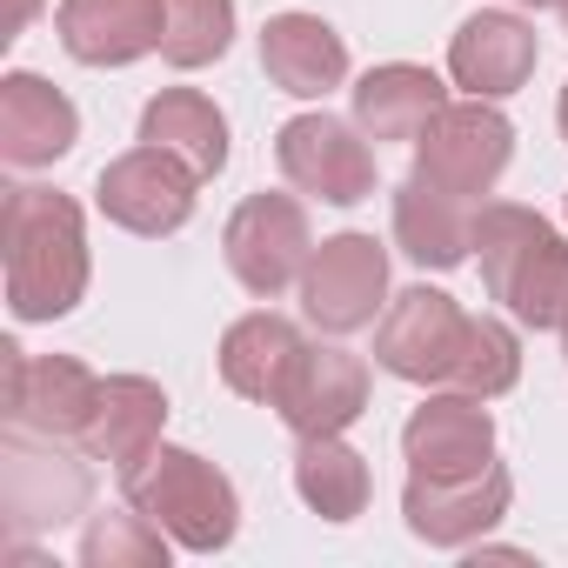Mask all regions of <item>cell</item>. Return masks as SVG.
Instances as JSON below:
<instances>
[{
    "mask_svg": "<svg viewBox=\"0 0 568 568\" xmlns=\"http://www.w3.org/2000/svg\"><path fill=\"white\" fill-rule=\"evenodd\" d=\"M261 68L281 94L295 101H322L348 81V41L322 21V14H274L261 28Z\"/></svg>",
    "mask_w": 568,
    "mask_h": 568,
    "instance_id": "cell-18",
    "label": "cell"
},
{
    "mask_svg": "<svg viewBox=\"0 0 568 568\" xmlns=\"http://www.w3.org/2000/svg\"><path fill=\"white\" fill-rule=\"evenodd\" d=\"M515 501V481L501 462H488L481 475H408L402 488V515L428 548H475Z\"/></svg>",
    "mask_w": 568,
    "mask_h": 568,
    "instance_id": "cell-12",
    "label": "cell"
},
{
    "mask_svg": "<svg viewBox=\"0 0 568 568\" xmlns=\"http://www.w3.org/2000/svg\"><path fill=\"white\" fill-rule=\"evenodd\" d=\"M295 495L322 521H355L368 508L375 481H368V462L342 435H302V448H295Z\"/></svg>",
    "mask_w": 568,
    "mask_h": 568,
    "instance_id": "cell-24",
    "label": "cell"
},
{
    "mask_svg": "<svg viewBox=\"0 0 568 568\" xmlns=\"http://www.w3.org/2000/svg\"><path fill=\"white\" fill-rule=\"evenodd\" d=\"M168 0H61L54 34L81 68H134L161 48Z\"/></svg>",
    "mask_w": 568,
    "mask_h": 568,
    "instance_id": "cell-15",
    "label": "cell"
},
{
    "mask_svg": "<svg viewBox=\"0 0 568 568\" xmlns=\"http://www.w3.org/2000/svg\"><path fill=\"white\" fill-rule=\"evenodd\" d=\"M74 141H81V108L54 81L28 68L0 81V161L8 168H54L61 154H74Z\"/></svg>",
    "mask_w": 568,
    "mask_h": 568,
    "instance_id": "cell-16",
    "label": "cell"
},
{
    "mask_svg": "<svg viewBox=\"0 0 568 568\" xmlns=\"http://www.w3.org/2000/svg\"><path fill=\"white\" fill-rule=\"evenodd\" d=\"M302 348H308V335H302L288 315L254 308V315H241V322L221 335V382H227L241 402L274 408V395H281V382L295 375Z\"/></svg>",
    "mask_w": 568,
    "mask_h": 568,
    "instance_id": "cell-21",
    "label": "cell"
},
{
    "mask_svg": "<svg viewBox=\"0 0 568 568\" xmlns=\"http://www.w3.org/2000/svg\"><path fill=\"white\" fill-rule=\"evenodd\" d=\"M8 355V422L54 435V442H88L94 408H101V375L74 355H28V348H0Z\"/></svg>",
    "mask_w": 568,
    "mask_h": 568,
    "instance_id": "cell-10",
    "label": "cell"
},
{
    "mask_svg": "<svg viewBox=\"0 0 568 568\" xmlns=\"http://www.w3.org/2000/svg\"><path fill=\"white\" fill-rule=\"evenodd\" d=\"M0 261H8L14 322H61L88 295V227L54 187H8L0 201Z\"/></svg>",
    "mask_w": 568,
    "mask_h": 568,
    "instance_id": "cell-1",
    "label": "cell"
},
{
    "mask_svg": "<svg viewBox=\"0 0 568 568\" xmlns=\"http://www.w3.org/2000/svg\"><path fill=\"white\" fill-rule=\"evenodd\" d=\"M88 462H74L68 442H54V435L8 422V435H0V515H8V535L28 541V535H48L74 515H88V495H94Z\"/></svg>",
    "mask_w": 568,
    "mask_h": 568,
    "instance_id": "cell-4",
    "label": "cell"
},
{
    "mask_svg": "<svg viewBox=\"0 0 568 568\" xmlns=\"http://www.w3.org/2000/svg\"><path fill=\"white\" fill-rule=\"evenodd\" d=\"M508 161H515V128H508V114L495 101H475V94L448 101L415 141V174L462 194V201L488 194L508 174Z\"/></svg>",
    "mask_w": 568,
    "mask_h": 568,
    "instance_id": "cell-6",
    "label": "cell"
},
{
    "mask_svg": "<svg viewBox=\"0 0 568 568\" xmlns=\"http://www.w3.org/2000/svg\"><path fill=\"white\" fill-rule=\"evenodd\" d=\"M515 8H555V0H515Z\"/></svg>",
    "mask_w": 568,
    "mask_h": 568,
    "instance_id": "cell-30",
    "label": "cell"
},
{
    "mask_svg": "<svg viewBox=\"0 0 568 568\" xmlns=\"http://www.w3.org/2000/svg\"><path fill=\"white\" fill-rule=\"evenodd\" d=\"M515 382H521V342H515V328L495 322V315H468V335H462V355H455L448 388L495 402V395H508Z\"/></svg>",
    "mask_w": 568,
    "mask_h": 568,
    "instance_id": "cell-25",
    "label": "cell"
},
{
    "mask_svg": "<svg viewBox=\"0 0 568 568\" xmlns=\"http://www.w3.org/2000/svg\"><path fill=\"white\" fill-rule=\"evenodd\" d=\"M141 141L174 154L194 181H214L227 168V114L201 88H161L141 108Z\"/></svg>",
    "mask_w": 568,
    "mask_h": 568,
    "instance_id": "cell-23",
    "label": "cell"
},
{
    "mask_svg": "<svg viewBox=\"0 0 568 568\" xmlns=\"http://www.w3.org/2000/svg\"><path fill=\"white\" fill-rule=\"evenodd\" d=\"M302 308L322 335L375 328L388 308V247L375 234H328L302 267Z\"/></svg>",
    "mask_w": 568,
    "mask_h": 568,
    "instance_id": "cell-7",
    "label": "cell"
},
{
    "mask_svg": "<svg viewBox=\"0 0 568 568\" xmlns=\"http://www.w3.org/2000/svg\"><path fill=\"white\" fill-rule=\"evenodd\" d=\"M555 121H561V141H568V88H561V108H555Z\"/></svg>",
    "mask_w": 568,
    "mask_h": 568,
    "instance_id": "cell-28",
    "label": "cell"
},
{
    "mask_svg": "<svg viewBox=\"0 0 568 568\" xmlns=\"http://www.w3.org/2000/svg\"><path fill=\"white\" fill-rule=\"evenodd\" d=\"M161 428H168V395L161 382L148 375H108L101 382V408H94V428H88V455L108 462L114 475L141 468L154 448H161Z\"/></svg>",
    "mask_w": 568,
    "mask_h": 568,
    "instance_id": "cell-20",
    "label": "cell"
},
{
    "mask_svg": "<svg viewBox=\"0 0 568 568\" xmlns=\"http://www.w3.org/2000/svg\"><path fill=\"white\" fill-rule=\"evenodd\" d=\"M402 455L408 475H481L495 462V415L481 408V395H428L408 422H402Z\"/></svg>",
    "mask_w": 568,
    "mask_h": 568,
    "instance_id": "cell-14",
    "label": "cell"
},
{
    "mask_svg": "<svg viewBox=\"0 0 568 568\" xmlns=\"http://www.w3.org/2000/svg\"><path fill=\"white\" fill-rule=\"evenodd\" d=\"M94 207H101L114 227L161 241V234H181V227L194 221V174H187L174 154H161V148L141 141V148H128L121 161L101 168Z\"/></svg>",
    "mask_w": 568,
    "mask_h": 568,
    "instance_id": "cell-11",
    "label": "cell"
},
{
    "mask_svg": "<svg viewBox=\"0 0 568 568\" xmlns=\"http://www.w3.org/2000/svg\"><path fill=\"white\" fill-rule=\"evenodd\" d=\"M274 161L288 174V187L328 207H355L375 194V148L355 121H335V114H295L274 134Z\"/></svg>",
    "mask_w": 568,
    "mask_h": 568,
    "instance_id": "cell-9",
    "label": "cell"
},
{
    "mask_svg": "<svg viewBox=\"0 0 568 568\" xmlns=\"http://www.w3.org/2000/svg\"><path fill=\"white\" fill-rule=\"evenodd\" d=\"M28 14H34V0H14V28H21V21H28Z\"/></svg>",
    "mask_w": 568,
    "mask_h": 568,
    "instance_id": "cell-29",
    "label": "cell"
},
{
    "mask_svg": "<svg viewBox=\"0 0 568 568\" xmlns=\"http://www.w3.org/2000/svg\"><path fill=\"white\" fill-rule=\"evenodd\" d=\"M395 247L415 267H435V274L462 267L475 254V214H468V201L448 194V187H435V181H422V174H408L395 187Z\"/></svg>",
    "mask_w": 568,
    "mask_h": 568,
    "instance_id": "cell-19",
    "label": "cell"
},
{
    "mask_svg": "<svg viewBox=\"0 0 568 568\" xmlns=\"http://www.w3.org/2000/svg\"><path fill=\"white\" fill-rule=\"evenodd\" d=\"M121 495H128V508H141L148 521H161L168 541L187 548V555H221L241 535V495H234V481L214 462H201L194 448H168L161 442L141 468L121 475Z\"/></svg>",
    "mask_w": 568,
    "mask_h": 568,
    "instance_id": "cell-3",
    "label": "cell"
},
{
    "mask_svg": "<svg viewBox=\"0 0 568 568\" xmlns=\"http://www.w3.org/2000/svg\"><path fill=\"white\" fill-rule=\"evenodd\" d=\"M221 254H227V274L247 295H261V302L288 295L308 267V254H315L308 207L295 194H247L221 227Z\"/></svg>",
    "mask_w": 568,
    "mask_h": 568,
    "instance_id": "cell-5",
    "label": "cell"
},
{
    "mask_svg": "<svg viewBox=\"0 0 568 568\" xmlns=\"http://www.w3.org/2000/svg\"><path fill=\"white\" fill-rule=\"evenodd\" d=\"M168 528L148 521L141 508L128 515H94L81 535V568H168Z\"/></svg>",
    "mask_w": 568,
    "mask_h": 568,
    "instance_id": "cell-27",
    "label": "cell"
},
{
    "mask_svg": "<svg viewBox=\"0 0 568 568\" xmlns=\"http://www.w3.org/2000/svg\"><path fill=\"white\" fill-rule=\"evenodd\" d=\"M535 61H541L535 28H528L521 14H501V8H495V14H468L462 34L448 41V74H455V88H468L475 101H508L515 88H528Z\"/></svg>",
    "mask_w": 568,
    "mask_h": 568,
    "instance_id": "cell-17",
    "label": "cell"
},
{
    "mask_svg": "<svg viewBox=\"0 0 568 568\" xmlns=\"http://www.w3.org/2000/svg\"><path fill=\"white\" fill-rule=\"evenodd\" d=\"M362 408H368V362L348 355L342 335L335 342H308L295 375L274 395V415L295 428V442L302 435H342L348 422H362Z\"/></svg>",
    "mask_w": 568,
    "mask_h": 568,
    "instance_id": "cell-13",
    "label": "cell"
},
{
    "mask_svg": "<svg viewBox=\"0 0 568 568\" xmlns=\"http://www.w3.org/2000/svg\"><path fill=\"white\" fill-rule=\"evenodd\" d=\"M481 288L521 328H568V241L521 201H481L475 214Z\"/></svg>",
    "mask_w": 568,
    "mask_h": 568,
    "instance_id": "cell-2",
    "label": "cell"
},
{
    "mask_svg": "<svg viewBox=\"0 0 568 568\" xmlns=\"http://www.w3.org/2000/svg\"><path fill=\"white\" fill-rule=\"evenodd\" d=\"M555 14H561V28H568V0H555Z\"/></svg>",
    "mask_w": 568,
    "mask_h": 568,
    "instance_id": "cell-31",
    "label": "cell"
},
{
    "mask_svg": "<svg viewBox=\"0 0 568 568\" xmlns=\"http://www.w3.org/2000/svg\"><path fill=\"white\" fill-rule=\"evenodd\" d=\"M462 335H468L462 302L422 281V288H402V295L382 308V322H375V362H382L395 382L448 388L455 355H462Z\"/></svg>",
    "mask_w": 568,
    "mask_h": 568,
    "instance_id": "cell-8",
    "label": "cell"
},
{
    "mask_svg": "<svg viewBox=\"0 0 568 568\" xmlns=\"http://www.w3.org/2000/svg\"><path fill=\"white\" fill-rule=\"evenodd\" d=\"M234 48V0H168V28H161V61L194 74L214 68Z\"/></svg>",
    "mask_w": 568,
    "mask_h": 568,
    "instance_id": "cell-26",
    "label": "cell"
},
{
    "mask_svg": "<svg viewBox=\"0 0 568 568\" xmlns=\"http://www.w3.org/2000/svg\"><path fill=\"white\" fill-rule=\"evenodd\" d=\"M355 128L368 134V141H422V128L448 108V88L428 74V68H415V61H382V68H368L355 88Z\"/></svg>",
    "mask_w": 568,
    "mask_h": 568,
    "instance_id": "cell-22",
    "label": "cell"
},
{
    "mask_svg": "<svg viewBox=\"0 0 568 568\" xmlns=\"http://www.w3.org/2000/svg\"><path fill=\"white\" fill-rule=\"evenodd\" d=\"M561 355H568V328H561Z\"/></svg>",
    "mask_w": 568,
    "mask_h": 568,
    "instance_id": "cell-32",
    "label": "cell"
}]
</instances>
